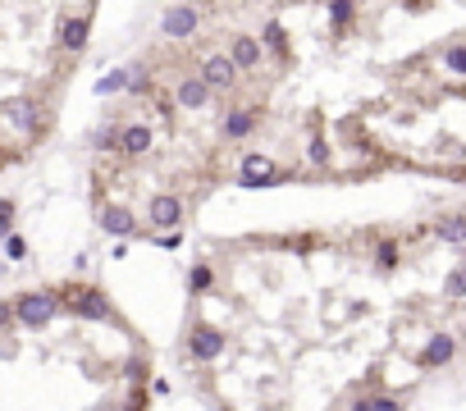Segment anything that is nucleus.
Wrapping results in <instances>:
<instances>
[{
  "label": "nucleus",
  "mask_w": 466,
  "mask_h": 411,
  "mask_svg": "<svg viewBox=\"0 0 466 411\" xmlns=\"http://www.w3.org/2000/svg\"><path fill=\"white\" fill-rule=\"evenodd\" d=\"M448 0H179L87 151L105 233L179 242L225 188L466 179V32Z\"/></svg>",
  "instance_id": "1"
},
{
  "label": "nucleus",
  "mask_w": 466,
  "mask_h": 411,
  "mask_svg": "<svg viewBox=\"0 0 466 411\" xmlns=\"http://www.w3.org/2000/svg\"><path fill=\"white\" fill-rule=\"evenodd\" d=\"M439 224L233 233L197 247L179 361L210 411H402L443 334Z\"/></svg>",
  "instance_id": "2"
},
{
  "label": "nucleus",
  "mask_w": 466,
  "mask_h": 411,
  "mask_svg": "<svg viewBox=\"0 0 466 411\" xmlns=\"http://www.w3.org/2000/svg\"><path fill=\"white\" fill-rule=\"evenodd\" d=\"M151 342L83 279L0 292V411H151Z\"/></svg>",
  "instance_id": "3"
},
{
  "label": "nucleus",
  "mask_w": 466,
  "mask_h": 411,
  "mask_svg": "<svg viewBox=\"0 0 466 411\" xmlns=\"http://www.w3.org/2000/svg\"><path fill=\"white\" fill-rule=\"evenodd\" d=\"M105 0H0V174L28 165L64 114Z\"/></svg>",
  "instance_id": "4"
}]
</instances>
